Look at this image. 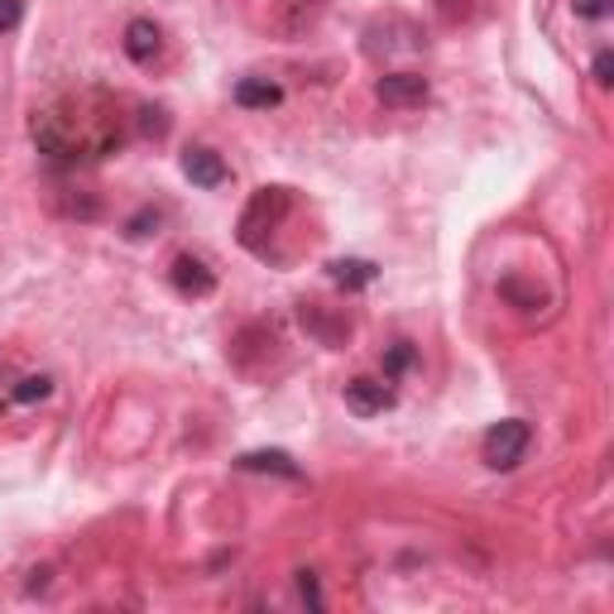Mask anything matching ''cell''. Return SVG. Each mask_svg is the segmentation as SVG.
<instances>
[{
  "instance_id": "1",
  "label": "cell",
  "mask_w": 614,
  "mask_h": 614,
  "mask_svg": "<svg viewBox=\"0 0 614 614\" xmlns=\"http://www.w3.org/2000/svg\"><path fill=\"white\" fill-rule=\"evenodd\" d=\"M288 212H293V192L288 188H260L255 198L245 202V212H241V245L255 250V255H264V235H274L278 226H284Z\"/></svg>"
},
{
  "instance_id": "2",
  "label": "cell",
  "mask_w": 614,
  "mask_h": 614,
  "mask_svg": "<svg viewBox=\"0 0 614 614\" xmlns=\"http://www.w3.org/2000/svg\"><path fill=\"white\" fill-rule=\"evenodd\" d=\"M322 15H327V0H269L264 30L274 39H307L322 24Z\"/></svg>"
},
{
  "instance_id": "3",
  "label": "cell",
  "mask_w": 614,
  "mask_h": 614,
  "mask_svg": "<svg viewBox=\"0 0 614 614\" xmlns=\"http://www.w3.org/2000/svg\"><path fill=\"white\" fill-rule=\"evenodd\" d=\"M528 442H533L528 423H519V417H505V423H495L490 432H485L480 456H485V466H490V470H514L523 460Z\"/></svg>"
},
{
  "instance_id": "4",
  "label": "cell",
  "mask_w": 614,
  "mask_h": 614,
  "mask_svg": "<svg viewBox=\"0 0 614 614\" xmlns=\"http://www.w3.org/2000/svg\"><path fill=\"white\" fill-rule=\"evenodd\" d=\"M374 96H380L384 106H394V110L423 106L427 102V77H417V73H384L380 87H374Z\"/></svg>"
},
{
  "instance_id": "5",
  "label": "cell",
  "mask_w": 614,
  "mask_h": 614,
  "mask_svg": "<svg viewBox=\"0 0 614 614\" xmlns=\"http://www.w3.org/2000/svg\"><path fill=\"white\" fill-rule=\"evenodd\" d=\"M183 173H188V183H198V188H221L231 178L226 159H221L216 149H202V145L183 149Z\"/></svg>"
},
{
  "instance_id": "6",
  "label": "cell",
  "mask_w": 614,
  "mask_h": 614,
  "mask_svg": "<svg viewBox=\"0 0 614 614\" xmlns=\"http://www.w3.org/2000/svg\"><path fill=\"white\" fill-rule=\"evenodd\" d=\"M389 403H394V389L384 380H351L346 384V409L356 417H374V413H384Z\"/></svg>"
},
{
  "instance_id": "7",
  "label": "cell",
  "mask_w": 614,
  "mask_h": 614,
  "mask_svg": "<svg viewBox=\"0 0 614 614\" xmlns=\"http://www.w3.org/2000/svg\"><path fill=\"white\" fill-rule=\"evenodd\" d=\"M173 288L183 293V298H212V293H216V274L207 269L202 260L178 255L173 260Z\"/></svg>"
},
{
  "instance_id": "8",
  "label": "cell",
  "mask_w": 614,
  "mask_h": 614,
  "mask_svg": "<svg viewBox=\"0 0 614 614\" xmlns=\"http://www.w3.org/2000/svg\"><path fill=\"white\" fill-rule=\"evenodd\" d=\"M159 49H163V34H159V24L154 20H130L125 24V53H130V63H154L159 59Z\"/></svg>"
},
{
  "instance_id": "9",
  "label": "cell",
  "mask_w": 614,
  "mask_h": 614,
  "mask_svg": "<svg viewBox=\"0 0 614 614\" xmlns=\"http://www.w3.org/2000/svg\"><path fill=\"white\" fill-rule=\"evenodd\" d=\"M303 327L313 331L322 346H341L346 337H351V322H346V317H337V322H331L322 303H303Z\"/></svg>"
},
{
  "instance_id": "10",
  "label": "cell",
  "mask_w": 614,
  "mask_h": 614,
  "mask_svg": "<svg viewBox=\"0 0 614 614\" xmlns=\"http://www.w3.org/2000/svg\"><path fill=\"white\" fill-rule=\"evenodd\" d=\"M284 102V92L274 87V82H260V77H245V82H235V106H245V110H269Z\"/></svg>"
},
{
  "instance_id": "11",
  "label": "cell",
  "mask_w": 614,
  "mask_h": 614,
  "mask_svg": "<svg viewBox=\"0 0 614 614\" xmlns=\"http://www.w3.org/2000/svg\"><path fill=\"white\" fill-rule=\"evenodd\" d=\"M374 274H380V269H374L370 260H337V264H331V278H337L341 288H351V293L374 284Z\"/></svg>"
},
{
  "instance_id": "12",
  "label": "cell",
  "mask_w": 614,
  "mask_h": 614,
  "mask_svg": "<svg viewBox=\"0 0 614 614\" xmlns=\"http://www.w3.org/2000/svg\"><path fill=\"white\" fill-rule=\"evenodd\" d=\"M241 466L245 470H278V476H298L293 456H284V452H250V456H241Z\"/></svg>"
},
{
  "instance_id": "13",
  "label": "cell",
  "mask_w": 614,
  "mask_h": 614,
  "mask_svg": "<svg viewBox=\"0 0 614 614\" xmlns=\"http://www.w3.org/2000/svg\"><path fill=\"white\" fill-rule=\"evenodd\" d=\"M139 130H145L149 139H163V135H169V110H163V106H145V110H139Z\"/></svg>"
},
{
  "instance_id": "14",
  "label": "cell",
  "mask_w": 614,
  "mask_h": 614,
  "mask_svg": "<svg viewBox=\"0 0 614 614\" xmlns=\"http://www.w3.org/2000/svg\"><path fill=\"white\" fill-rule=\"evenodd\" d=\"M409 366H413V346H409V341H399L394 351L384 356V374H389V380H394V374H403Z\"/></svg>"
},
{
  "instance_id": "15",
  "label": "cell",
  "mask_w": 614,
  "mask_h": 614,
  "mask_svg": "<svg viewBox=\"0 0 614 614\" xmlns=\"http://www.w3.org/2000/svg\"><path fill=\"white\" fill-rule=\"evenodd\" d=\"M49 394H53V380H44V374H39V380H24L15 389V403H34V399H49Z\"/></svg>"
},
{
  "instance_id": "16",
  "label": "cell",
  "mask_w": 614,
  "mask_h": 614,
  "mask_svg": "<svg viewBox=\"0 0 614 614\" xmlns=\"http://www.w3.org/2000/svg\"><path fill=\"white\" fill-rule=\"evenodd\" d=\"M20 20H24V0H0V34L20 30Z\"/></svg>"
},
{
  "instance_id": "17",
  "label": "cell",
  "mask_w": 614,
  "mask_h": 614,
  "mask_svg": "<svg viewBox=\"0 0 614 614\" xmlns=\"http://www.w3.org/2000/svg\"><path fill=\"white\" fill-rule=\"evenodd\" d=\"M571 10H576L581 20H605L610 15V0H571Z\"/></svg>"
},
{
  "instance_id": "18",
  "label": "cell",
  "mask_w": 614,
  "mask_h": 614,
  "mask_svg": "<svg viewBox=\"0 0 614 614\" xmlns=\"http://www.w3.org/2000/svg\"><path fill=\"white\" fill-rule=\"evenodd\" d=\"M149 226H159V212H149V207H145V212H139L130 226H125V235H130V241H139V235H149Z\"/></svg>"
},
{
  "instance_id": "19",
  "label": "cell",
  "mask_w": 614,
  "mask_h": 614,
  "mask_svg": "<svg viewBox=\"0 0 614 614\" xmlns=\"http://www.w3.org/2000/svg\"><path fill=\"white\" fill-rule=\"evenodd\" d=\"M595 82H600V87H610V82H614V53L610 49L595 59Z\"/></svg>"
}]
</instances>
